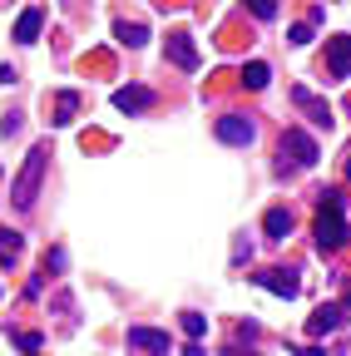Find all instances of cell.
<instances>
[{
    "label": "cell",
    "mask_w": 351,
    "mask_h": 356,
    "mask_svg": "<svg viewBox=\"0 0 351 356\" xmlns=\"http://www.w3.org/2000/svg\"><path fill=\"white\" fill-rule=\"evenodd\" d=\"M317 248H322V252H341V248H346L341 193H322V208H317Z\"/></svg>",
    "instance_id": "obj_1"
},
{
    "label": "cell",
    "mask_w": 351,
    "mask_h": 356,
    "mask_svg": "<svg viewBox=\"0 0 351 356\" xmlns=\"http://www.w3.org/2000/svg\"><path fill=\"white\" fill-rule=\"evenodd\" d=\"M45 163H50V149H45V144H35V149L25 154V168L15 173V184H10V203H15V208H30V203H35L40 178H45Z\"/></svg>",
    "instance_id": "obj_2"
},
{
    "label": "cell",
    "mask_w": 351,
    "mask_h": 356,
    "mask_svg": "<svg viewBox=\"0 0 351 356\" xmlns=\"http://www.w3.org/2000/svg\"><path fill=\"white\" fill-rule=\"evenodd\" d=\"M312 163H317V139L302 134V129H287L282 134V173L287 168H312Z\"/></svg>",
    "instance_id": "obj_3"
},
{
    "label": "cell",
    "mask_w": 351,
    "mask_h": 356,
    "mask_svg": "<svg viewBox=\"0 0 351 356\" xmlns=\"http://www.w3.org/2000/svg\"><path fill=\"white\" fill-rule=\"evenodd\" d=\"M213 134H218V139H223V144H233V149H247V144L257 139L252 119H243V114H223V119L213 124Z\"/></svg>",
    "instance_id": "obj_4"
},
{
    "label": "cell",
    "mask_w": 351,
    "mask_h": 356,
    "mask_svg": "<svg viewBox=\"0 0 351 356\" xmlns=\"http://www.w3.org/2000/svg\"><path fill=\"white\" fill-rule=\"evenodd\" d=\"M341 322H346V307L341 302H322L312 312V322H307V337H332V332H341Z\"/></svg>",
    "instance_id": "obj_5"
},
{
    "label": "cell",
    "mask_w": 351,
    "mask_h": 356,
    "mask_svg": "<svg viewBox=\"0 0 351 356\" xmlns=\"http://www.w3.org/2000/svg\"><path fill=\"white\" fill-rule=\"evenodd\" d=\"M327 74L332 79H351V35H332L327 40Z\"/></svg>",
    "instance_id": "obj_6"
},
{
    "label": "cell",
    "mask_w": 351,
    "mask_h": 356,
    "mask_svg": "<svg viewBox=\"0 0 351 356\" xmlns=\"http://www.w3.org/2000/svg\"><path fill=\"white\" fill-rule=\"evenodd\" d=\"M114 109H119V114H144V109H154V89H144V84L114 89Z\"/></svg>",
    "instance_id": "obj_7"
},
{
    "label": "cell",
    "mask_w": 351,
    "mask_h": 356,
    "mask_svg": "<svg viewBox=\"0 0 351 356\" xmlns=\"http://www.w3.org/2000/svg\"><path fill=\"white\" fill-rule=\"evenodd\" d=\"M252 282H257V287H268V292H277V297H297V292H302L297 273H282V267H272V273H257Z\"/></svg>",
    "instance_id": "obj_8"
},
{
    "label": "cell",
    "mask_w": 351,
    "mask_h": 356,
    "mask_svg": "<svg viewBox=\"0 0 351 356\" xmlns=\"http://www.w3.org/2000/svg\"><path fill=\"white\" fill-rule=\"evenodd\" d=\"M129 346H134V351H149V356H168V337L154 332V327H129Z\"/></svg>",
    "instance_id": "obj_9"
},
{
    "label": "cell",
    "mask_w": 351,
    "mask_h": 356,
    "mask_svg": "<svg viewBox=\"0 0 351 356\" xmlns=\"http://www.w3.org/2000/svg\"><path fill=\"white\" fill-rule=\"evenodd\" d=\"M292 104H297V109H302L307 119H312L317 129H332V109H327V104H322L317 95H307V89H292Z\"/></svg>",
    "instance_id": "obj_10"
},
{
    "label": "cell",
    "mask_w": 351,
    "mask_h": 356,
    "mask_svg": "<svg viewBox=\"0 0 351 356\" xmlns=\"http://www.w3.org/2000/svg\"><path fill=\"white\" fill-rule=\"evenodd\" d=\"M163 50H168V60L179 65V70H198V50H193V40H188V35H168Z\"/></svg>",
    "instance_id": "obj_11"
},
{
    "label": "cell",
    "mask_w": 351,
    "mask_h": 356,
    "mask_svg": "<svg viewBox=\"0 0 351 356\" xmlns=\"http://www.w3.org/2000/svg\"><path fill=\"white\" fill-rule=\"evenodd\" d=\"M40 25H45V10H40V6L20 10V20H15V44H35V40H40Z\"/></svg>",
    "instance_id": "obj_12"
},
{
    "label": "cell",
    "mask_w": 351,
    "mask_h": 356,
    "mask_svg": "<svg viewBox=\"0 0 351 356\" xmlns=\"http://www.w3.org/2000/svg\"><path fill=\"white\" fill-rule=\"evenodd\" d=\"M262 228H268V238H272V243H282V238L292 233V213H287V208H268Z\"/></svg>",
    "instance_id": "obj_13"
},
{
    "label": "cell",
    "mask_w": 351,
    "mask_h": 356,
    "mask_svg": "<svg viewBox=\"0 0 351 356\" xmlns=\"http://www.w3.org/2000/svg\"><path fill=\"white\" fill-rule=\"evenodd\" d=\"M114 35H119V44H129V50H139V44L149 40V30H144L139 20H119V25H114Z\"/></svg>",
    "instance_id": "obj_14"
},
{
    "label": "cell",
    "mask_w": 351,
    "mask_h": 356,
    "mask_svg": "<svg viewBox=\"0 0 351 356\" xmlns=\"http://www.w3.org/2000/svg\"><path fill=\"white\" fill-rule=\"evenodd\" d=\"M74 109H79V95H74V89H65V95L55 99V119H50V124H70Z\"/></svg>",
    "instance_id": "obj_15"
},
{
    "label": "cell",
    "mask_w": 351,
    "mask_h": 356,
    "mask_svg": "<svg viewBox=\"0 0 351 356\" xmlns=\"http://www.w3.org/2000/svg\"><path fill=\"white\" fill-rule=\"evenodd\" d=\"M268 79H272V70L262 65V60H252V65L243 70V84H247V89H268Z\"/></svg>",
    "instance_id": "obj_16"
},
{
    "label": "cell",
    "mask_w": 351,
    "mask_h": 356,
    "mask_svg": "<svg viewBox=\"0 0 351 356\" xmlns=\"http://www.w3.org/2000/svg\"><path fill=\"white\" fill-rule=\"evenodd\" d=\"M183 332H188V341H198V337L208 332V317H198V312H183Z\"/></svg>",
    "instance_id": "obj_17"
},
{
    "label": "cell",
    "mask_w": 351,
    "mask_h": 356,
    "mask_svg": "<svg viewBox=\"0 0 351 356\" xmlns=\"http://www.w3.org/2000/svg\"><path fill=\"white\" fill-rule=\"evenodd\" d=\"M15 252H20V233H10V228H0V257L10 262Z\"/></svg>",
    "instance_id": "obj_18"
},
{
    "label": "cell",
    "mask_w": 351,
    "mask_h": 356,
    "mask_svg": "<svg viewBox=\"0 0 351 356\" xmlns=\"http://www.w3.org/2000/svg\"><path fill=\"white\" fill-rule=\"evenodd\" d=\"M247 10L257 20H277V0H247Z\"/></svg>",
    "instance_id": "obj_19"
},
{
    "label": "cell",
    "mask_w": 351,
    "mask_h": 356,
    "mask_svg": "<svg viewBox=\"0 0 351 356\" xmlns=\"http://www.w3.org/2000/svg\"><path fill=\"white\" fill-rule=\"evenodd\" d=\"M312 25H317V20H302V25H292V30H287V40H292V44H312Z\"/></svg>",
    "instance_id": "obj_20"
},
{
    "label": "cell",
    "mask_w": 351,
    "mask_h": 356,
    "mask_svg": "<svg viewBox=\"0 0 351 356\" xmlns=\"http://www.w3.org/2000/svg\"><path fill=\"white\" fill-rule=\"evenodd\" d=\"M15 341H20L25 351H40V332H15Z\"/></svg>",
    "instance_id": "obj_21"
},
{
    "label": "cell",
    "mask_w": 351,
    "mask_h": 356,
    "mask_svg": "<svg viewBox=\"0 0 351 356\" xmlns=\"http://www.w3.org/2000/svg\"><path fill=\"white\" fill-rule=\"evenodd\" d=\"M302 356H327V351H322V346H307V351H302Z\"/></svg>",
    "instance_id": "obj_22"
},
{
    "label": "cell",
    "mask_w": 351,
    "mask_h": 356,
    "mask_svg": "<svg viewBox=\"0 0 351 356\" xmlns=\"http://www.w3.org/2000/svg\"><path fill=\"white\" fill-rule=\"evenodd\" d=\"M346 173H351V163H346Z\"/></svg>",
    "instance_id": "obj_23"
}]
</instances>
